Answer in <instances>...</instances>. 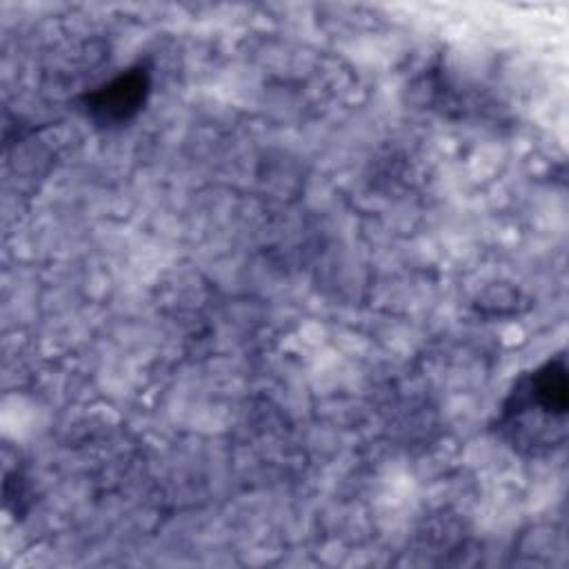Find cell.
<instances>
[{
  "label": "cell",
  "mask_w": 569,
  "mask_h": 569,
  "mask_svg": "<svg viewBox=\"0 0 569 569\" xmlns=\"http://www.w3.org/2000/svg\"><path fill=\"white\" fill-rule=\"evenodd\" d=\"M569 373L565 351L522 371L491 422L496 438L525 458H547L567 442Z\"/></svg>",
  "instance_id": "obj_1"
},
{
  "label": "cell",
  "mask_w": 569,
  "mask_h": 569,
  "mask_svg": "<svg viewBox=\"0 0 569 569\" xmlns=\"http://www.w3.org/2000/svg\"><path fill=\"white\" fill-rule=\"evenodd\" d=\"M151 80V67L140 60L118 71L107 82L84 91L78 98L80 109L100 129L124 127L144 109Z\"/></svg>",
  "instance_id": "obj_2"
}]
</instances>
